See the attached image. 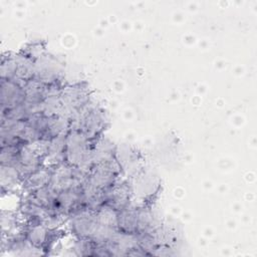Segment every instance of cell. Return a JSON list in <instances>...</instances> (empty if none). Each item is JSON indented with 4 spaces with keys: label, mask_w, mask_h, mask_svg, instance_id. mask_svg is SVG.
I'll return each instance as SVG.
<instances>
[{
    "label": "cell",
    "mask_w": 257,
    "mask_h": 257,
    "mask_svg": "<svg viewBox=\"0 0 257 257\" xmlns=\"http://www.w3.org/2000/svg\"><path fill=\"white\" fill-rule=\"evenodd\" d=\"M26 82L1 79V111H6L23 104Z\"/></svg>",
    "instance_id": "obj_1"
},
{
    "label": "cell",
    "mask_w": 257,
    "mask_h": 257,
    "mask_svg": "<svg viewBox=\"0 0 257 257\" xmlns=\"http://www.w3.org/2000/svg\"><path fill=\"white\" fill-rule=\"evenodd\" d=\"M0 180H1V189L2 193H10L12 190L21 186L22 179L21 175L15 168L11 166L0 165Z\"/></svg>",
    "instance_id": "obj_2"
}]
</instances>
